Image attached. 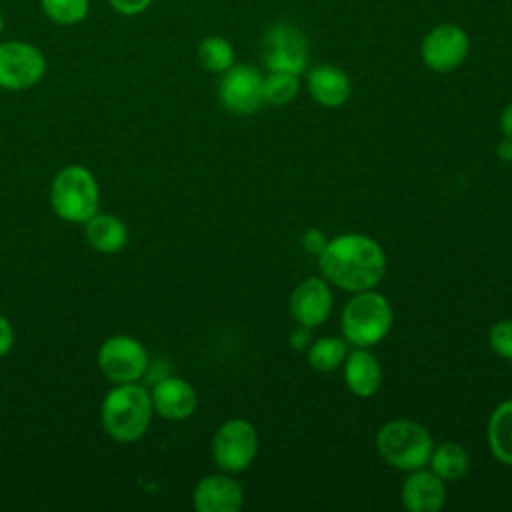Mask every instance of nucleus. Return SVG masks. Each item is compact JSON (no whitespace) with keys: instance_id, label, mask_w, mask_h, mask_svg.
<instances>
[{"instance_id":"obj_1","label":"nucleus","mask_w":512,"mask_h":512,"mask_svg":"<svg viewBox=\"0 0 512 512\" xmlns=\"http://www.w3.org/2000/svg\"><path fill=\"white\" fill-rule=\"evenodd\" d=\"M320 276L344 292L376 288L386 274V254L378 240L362 232H344L328 240L316 256Z\"/></svg>"},{"instance_id":"obj_2","label":"nucleus","mask_w":512,"mask_h":512,"mask_svg":"<svg viewBox=\"0 0 512 512\" xmlns=\"http://www.w3.org/2000/svg\"><path fill=\"white\" fill-rule=\"evenodd\" d=\"M154 406L150 390L140 382L114 384L100 406L104 432L122 444L140 440L152 422Z\"/></svg>"},{"instance_id":"obj_3","label":"nucleus","mask_w":512,"mask_h":512,"mask_svg":"<svg viewBox=\"0 0 512 512\" xmlns=\"http://www.w3.org/2000/svg\"><path fill=\"white\" fill-rule=\"evenodd\" d=\"M394 312L388 298L380 292H354L340 314V330L344 340L354 348H372L380 344L392 330Z\"/></svg>"},{"instance_id":"obj_4","label":"nucleus","mask_w":512,"mask_h":512,"mask_svg":"<svg viewBox=\"0 0 512 512\" xmlns=\"http://www.w3.org/2000/svg\"><path fill=\"white\" fill-rule=\"evenodd\" d=\"M432 448L434 440L428 428L414 420H390L376 432L378 456L400 472H412L428 466Z\"/></svg>"},{"instance_id":"obj_5","label":"nucleus","mask_w":512,"mask_h":512,"mask_svg":"<svg viewBox=\"0 0 512 512\" xmlns=\"http://www.w3.org/2000/svg\"><path fill=\"white\" fill-rule=\"evenodd\" d=\"M50 204L58 218L84 224L98 212L100 186L90 168L70 164L56 172L50 184Z\"/></svg>"},{"instance_id":"obj_6","label":"nucleus","mask_w":512,"mask_h":512,"mask_svg":"<svg viewBox=\"0 0 512 512\" xmlns=\"http://www.w3.org/2000/svg\"><path fill=\"white\" fill-rule=\"evenodd\" d=\"M210 450L222 472L240 474L250 468L258 454V432L246 418H230L214 432Z\"/></svg>"},{"instance_id":"obj_7","label":"nucleus","mask_w":512,"mask_h":512,"mask_svg":"<svg viewBox=\"0 0 512 512\" xmlns=\"http://www.w3.org/2000/svg\"><path fill=\"white\" fill-rule=\"evenodd\" d=\"M96 362L104 378L112 384L140 382L150 366L146 346L128 334L106 338L96 352Z\"/></svg>"},{"instance_id":"obj_8","label":"nucleus","mask_w":512,"mask_h":512,"mask_svg":"<svg viewBox=\"0 0 512 512\" xmlns=\"http://www.w3.org/2000/svg\"><path fill=\"white\" fill-rule=\"evenodd\" d=\"M46 72V58L30 42H0V88L20 92L36 86Z\"/></svg>"},{"instance_id":"obj_9","label":"nucleus","mask_w":512,"mask_h":512,"mask_svg":"<svg viewBox=\"0 0 512 512\" xmlns=\"http://www.w3.org/2000/svg\"><path fill=\"white\" fill-rule=\"evenodd\" d=\"M262 62L268 72H290L300 76L308 68V40L302 30L288 22H276L262 40Z\"/></svg>"},{"instance_id":"obj_10","label":"nucleus","mask_w":512,"mask_h":512,"mask_svg":"<svg viewBox=\"0 0 512 512\" xmlns=\"http://www.w3.org/2000/svg\"><path fill=\"white\" fill-rule=\"evenodd\" d=\"M220 104L236 114L250 116L258 112L262 102V74L246 64L230 66L222 72V80L218 84Z\"/></svg>"},{"instance_id":"obj_11","label":"nucleus","mask_w":512,"mask_h":512,"mask_svg":"<svg viewBox=\"0 0 512 512\" xmlns=\"http://www.w3.org/2000/svg\"><path fill=\"white\" fill-rule=\"evenodd\" d=\"M334 306V294L330 284L322 276L304 278L294 286L288 298V310L296 324L318 328L322 326Z\"/></svg>"},{"instance_id":"obj_12","label":"nucleus","mask_w":512,"mask_h":512,"mask_svg":"<svg viewBox=\"0 0 512 512\" xmlns=\"http://www.w3.org/2000/svg\"><path fill=\"white\" fill-rule=\"evenodd\" d=\"M470 40L466 32L454 24L432 28L422 40V60L434 72H452L468 56Z\"/></svg>"},{"instance_id":"obj_13","label":"nucleus","mask_w":512,"mask_h":512,"mask_svg":"<svg viewBox=\"0 0 512 512\" xmlns=\"http://www.w3.org/2000/svg\"><path fill=\"white\" fill-rule=\"evenodd\" d=\"M244 504V490L228 472H214L200 478L192 490L196 512H238Z\"/></svg>"},{"instance_id":"obj_14","label":"nucleus","mask_w":512,"mask_h":512,"mask_svg":"<svg viewBox=\"0 0 512 512\" xmlns=\"http://www.w3.org/2000/svg\"><path fill=\"white\" fill-rule=\"evenodd\" d=\"M154 412L164 420H188L198 408L196 388L180 376H164L150 390Z\"/></svg>"},{"instance_id":"obj_15","label":"nucleus","mask_w":512,"mask_h":512,"mask_svg":"<svg viewBox=\"0 0 512 512\" xmlns=\"http://www.w3.org/2000/svg\"><path fill=\"white\" fill-rule=\"evenodd\" d=\"M400 488L402 508L408 512H438L446 504V482L432 470L418 468L406 472Z\"/></svg>"},{"instance_id":"obj_16","label":"nucleus","mask_w":512,"mask_h":512,"mask_svg":"<svg viewBox=\"0 0 512 512\" xmlns=\"http://www.w3.org/2000/svg\"><path fill=\"white\" fill-rule=\"evenodd\" d=\"M344 384L356 398H370L382 386V368L370 348H352L344 360Z\"/></svg>"},{"instance_id":"obj_17","label":"nucleus","mask_w":512,"mask_h":512,"mask_svg":"<svg viewBox=\"0 0 512 512\" xmlns=\"http://www.w3.org/2000/svg\"><path fill=\"white\" fill-rule=\"evenodd\" d=\"M350 90V78L338 66L318 64L308 72V92L320 106H342L348 100Z\"/></svg>"},{"instance_id":"obj_18","label":"nucleus","mask_w":512,"mask_h":512,"mask_svg":"<svg viewBox=\"0 0 512 512\" xmlns=\"http://www.w3.org/2000/svg\"><path fill=\"white\" fill-rule=\"evenodd\" d=\"M84 236L88 244L100 254H116L128 244L126 224L108 212H96L84 222Z\"/></svg>"},{"instance_id":"obj_19","label":"nucleus","mask_w":512,"mask_h":512,"mask_svg":"<svg viewBox=\"0 0 512 512\" xmlns=\"http://www.w3.org/2000/svg\"><path fill=\"white\" fill-rule=\"evenodd\" d=\"M486 438L492 456L506 466H512V398L500 402L486 424Z\"/></svg>"},{"instance_id":"obj_20","label":"nucleus","mask_w":512,"mask_h":512,"mask_svg":"<svg viewBox=\"0 0 512 512\" xmlns=\"http://www.w3.org/2000/svg\"><path fill=\"white\" fill-rule=\"evenodd\" d=\"M428 466L444 482H456L468 474L470 454L458 442H442L432 448Z\"/></svg>"},{"instance_id":"obj_21","label":"nucleus","mask_w":512,"mask_h":512,"mask_svg":"<svg viewBox=\"0 0 512 512\" xmlns=\"http://www.w3.org/2000/svg\"><path fill=\"white\" fill-rule=\"evenodd\" d=\"M348 356V342L340 336H322L310 342L306 348V362L316 372L338 370Z\"/></svg>"},{"instance_id":"obj_22","label":"nucleus","mask_w":512,"mask_h":512,"mask_svg":"<svg viewBox=\"0 0 512 512\" xmlns=\"http://www.w3.org/2000/svg\"><path fill=\"white\" fill-rule=\"evenodd\" d=\"M298 76L290 72L272 70L262 78V102L270 106H284L298 94Z\"/></svg>"},{"instance_id":"obj_23","label":"nucleus","mask_w":512,"mask_h":512,"mask_svg":"<svg viewBox=\"0 0 512 512\" xmlns=\"http://www.w3.org/2000/svg\"><path fill=\"white\" fill-rule=\"evenodd\" d=\"M198 62L208 72H226L234 66V48L222 36H208L198 46Z\"/></svg>"},{"instance_id":"obj_24","label":"nucleus","mask_w":512,"mask_h":512,"mask_svg":"<svg viewBox=\"0 0 512 512\" xmlns=\"http://www.w3.org/2000/svg\"><path fill=\"white\" fill-rule=\"evenodd\" d=\"M40 8L54 24L74 26L86 18L90 0H40Z\"/></svg>"},{"instance_id":"obj_25","label":"nucleus","mask_w":512,"mask_h":512,"mask_svg":"<svg viewBox=\"0 0 512 512\" xmlns=\"http://www.w3.org/2000/svg\"><path fill=\"white\" fill-rule=\"evenodd\" d=\"M488 346L498 358L512 362V318L498 320L490 326Z\"/></svg>"},{"instance_id":"obj_26","label":"nucleus","mask_w":512,"mask_h":512,"mask_svg":"<svg viewBox=\"0 0 512 512\" xmlns=\"http://www.w3.org/2000/svg\"><path fill=\"white\" fill-rule=\"evenodd\" d=\"M328 240H330V238L324 234V230H320V228H308V230H304V234H302V238H300V244H302V248H304L306 254L318 256V254L326 248Z\"/></svg>"},{"instance_id":"obj_27","label":"nucleus","mask_w":512,"mask_h":512,"mask_svg":"<svg viewBox=\"0 0 512 512\" xmlns=\"http://www.w3.org/2000/svg\"><path fill=\"white\" fill-rule=\"evenodd\" d=\"M154 0H108L110 8L120 16H138L150 8Z\"/></svg>"},{"instance_id":"obj_28","label":"nucleus","mask_w":512,"mask_h":512,"mask_svg":"<svg viewBox=\"0 0 512 512\" xmlns=\"http://www.w3.org/2000/svg\"><path fill=\"white\" fill-rule=\"evenodd\" d=\"M310 330L308 326H302V324H296V328L290 332L288 336V342L292 346V350H298V352H306V348L310 346L312 342V336H310Z\"/></svg>"},{"instance_id":"obj_29","label":"nucleus","mask_w":512,"mask_h":512,"mask_svg":"<svg viewBox=\"0 0 512 512\" xmlns=\"http://www.w3.org/2000/svg\"><path fill=\"white\" fill-rule=\"evenodd\" d=\"M14 340H16V336H14V328H12L10 320L4 314H0V358H4L12 350Z\"/></svg>"},{"instance_id":"obj_30","label":"nucleus","mask_w":512,"mask_h":512,"mask_svg":"<svg viewBox=\"0 0 512 512\" xmlns=\"http://www.w3.org/2000/svg\"><path fill=\"white\" fill-rule=\"evenodd\" d=\"M496 158L506 164L512 162V138L502 136V140L496 144Z\"/></svg>"},{"instance_id":"obj_31","label":"nucleus","mask_w":512,"mask_h":512,"mask_svg":"<svg viewBox=\"0 0 512 512\" xmlns=\"http://www.w3.org/2000/svg\"><path fill=\"white\" fill-rule=\"evenodd\" d=\"M500 130H502V136L512 138V102L500 114Z\"/></svg>"},{"instance_id":"obj_32","label":"nucleus","mask_w":512,"mask_h":512,"mask_svg":"<svg viewBox=\"0 0 512 512\" xmlns=\"http://www.w3.org/2000/svg\"><path fill=\"white\" fill-rule=\"evenodd\" d=\"M4 32V14H2V8H0V36Z\"/></svg>"}]
</instances>
